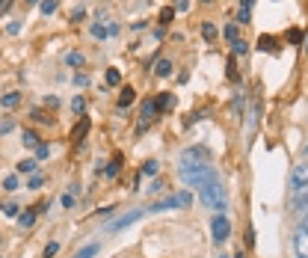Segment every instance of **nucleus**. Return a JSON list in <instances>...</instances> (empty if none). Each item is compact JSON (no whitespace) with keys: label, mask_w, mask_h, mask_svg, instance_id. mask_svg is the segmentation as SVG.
Here are the masks:
<instances>
[{"label":"nucleus","mask_w":308,"mask_h":258,"mask_svg":"<svg viewBox=\"0 0 308 258\" xmlns=\"http://www.w3.org/2000/svg\"><path fill=\"white\" fill-rule=\"evenodd\" d=\"M134 98H136L134 86H122V92H119V110H128L134 104Z\"/></svg>","instance_id":"12"},{"label":"nucleus","mask_w":308,"mask_h":258,"mask_svg":"<svg viewBox=\"0 0 308 258\" xmlns=\"http://www.w3.org/2000/svg\"><path fill=\"white\" fill-rule=\"evenodd\" d=\"M48 155H51V145H45V142H42V145L36 149V160H45Z\"/></svg>","instance_id":"33"},{"label":"nucleus","mask_w":308,"mask_h":258,"mask_svg":"<svg viewBox=\"0 0 308 258\" xmlns=\"http://www.w3.org/2000/svg\"><path fill=\"white\" fill-rule=\"evenodd\" d=\"M6 6H9V0H0V12H3Z\"/></svg>","instance_id":"50"},{"label":"nucleus","mask_w":308,"mask_h":258,"mask_svg":"<svg viewBox=\"0 0 308 258\" xmlns=\"http://www.w3.org/2000/svg\"><path fill=\"white\" fill-rule=\"evenodd\" d=\"M293 252H296V258H308V232L296 229V235H293Z\"/></svg>","instance_id":"7"},{"label":"nucleus","mask_w":308,"mask_h":258,"mask_svg":"<svg viewBox=\"0 0 308 258\" xmlns=\"http://www.w3.org/2000/svg\"><path fill=\"white\" fill-rule=\"evenodd\" d=\"M290 208H293V211H299V214H308V187L290 196Z\"/></svg>","instance_id":"8"},{"label":"nucleus","mask_w":308,"mask_h":258,"mask_svg":"<svg viewBox=\"0 0 308 258\" xmlns=\"http://www.w3.org/2000/svg\"><path fill=\"white\" fill-rule=\"evenodd\" d=\"M36 214H38L36 208H27L24 214H18V226H21V229H30V226L36 223Z\"/></svg>","instance_id":"14"},{"label":"nucleus","mask_w":308,"mask_h":258,"mask_svg":"<svg viewBox=\"0 0 308 258\" xmlns=\"http://www.w3.org/2000/svg\"><path fill=\"white\" fill-rule=\"evenodd\" d=\"M249 51V45L243 42V39H234V42H231V54H246Z\"/></svg>","instance_id":"29"},{"label":"nucleus","mask_w":308,"mask_h":258,"mask_svg":"<svg viewBox=\"0 0 308 258\" xmlns=\"http://www.w3.org/2000/svg\"><path fill=\"white\" fill-rule=\"evenodd\" d=\"M139 217H145V208H136V211H128L125 217H119V219H113L110 223V232H122V229H128V226H134Z\"/></svg>","instance_id":"6"},{"label":"nucleus","mask_w":308,"mask_h":258,"mask_svg":"<svg viewBox=\"0 0 308 258\" xmlns=\"http://www.w3.org/2000/svg\"><path fill=\"white\" fill-rule=\"evenodd\" d=\"M299 229H302V232H308V214H302V219H299Z\"/></svg>","instance_id":"48"},{"label":"nucleus","mask_w":308,"mask_h":258,"mask_svg":"<svg viewBox=\"0 0 308 258\" xmlns=\"http://www.w3.org/2000/svg\"><path fill=\"white\" fill-rule=\"evenodd\" d=\"M154 75H157V78H169L172 75V60H157V65H154Z\"/></svg>","instance_id":"15"},{"label":"nucleus","mask_w":308,"mask_h":258,"mask_svg":"<svg viewBox=\"0 0 308 258\" xmlns=\"http://www.w3.org/2000/svg\"><path fill=\"white\" fill-rule=\"evenodd\" d=\"M258 51H267V54H279V42H276V36H258Z\"/></svg>","instance_id":"10"},{"label":"nucleus","mask_w":308,"mask_h":258,"mask_svg":"<svg viewBox=\"0 0 308 258\" xmlns=\"http://www.w3.org/2000/svg\"><path fill=\"white\" fill-rule=\"evenodd\" d=\"M21 142H24V149H38V145H42V137H38L36 131H24Z\"/></svg>","instance_id":"13"},{"label":"nucleus","mask_w":308,"mask_h":258,"mask_svg":"<svg viewBox=\"0 0 308 258\" xmlns=\"http://www.w3.org/2000/svg\"><path fill=\"white\" fill-rule=\"evenodd\" d=\"M62 208H74V196H71V193L62 196Z\"/></svg>","instance_id":"42"},{"label":"nucleus","mask_w":308,"mask_h":258,"mask_svg":"<svg viewBox=\"0 0 308 258\" xmlns=\"http://www.w3.org/2000/svg\"><path fill=\"white\" fill-rule=\"evenodd\" d=\"M246 246H255V229H246Z\"/></svg>","instance_id":"43"},{"label":"nucleus","mask_w":308,"mask_h":258,"mask_svg":"<svg viewBox=\"0 0 308 258\" xmlns=\"http://www.w3.org/2000/svg\"><path fill=\"white\" fill-rule=\"evenodd\" d=\"M154 116H157V101L154 98H148V101H142V110H139V122H151Z\"/></svg>","instance_id":"9"},{"label":"nucleus","mask_w":308,"mask_h":258,"mask_svg":"<svg viewBox=\"0 0 308 258\" xmlns=\"http://www.w3.org/2000/svg\"><path fill=\"white\" fill-rule=\"evenodd\" d=\"M38 9H42V15H54V12L59 9V0H42Z\"/></svg>","instance_id":"19"},{"label":"nucleus","mask_w":308,"mask_h":258,"mask_svg":"<svg viewBox=\"0 0 308 258\" xmlns=\"http://www.w3.org/2000/svg\"><path fill=\"white\" fill-rule=\"evenodd\" d=\"M92 255H98V243H89V246H83L80 252L74 255V258H92Z\"/></svg>","instance_id":"24"},{"label":"nucleus","mask_w":308,"mask_h":258,"mask_svg":"<svg viewBox=\"0 0 308 258\" xmlns=\"http://www.w3.org/2000/svg\"><path fill=\"white\" fill-rule=\"evenodd\" d=\"M216 258H228V255H216Z\"/></svg>","instance_id":"53"},{"label":"nucleus","mask_w":308,"mask_h":258,"mask_svg":"<svg viewBox=\"0 0 308 258\" xmlns=\"http://www.w3.org/2000/svg\"><path fill=\"white\" fill-rule=\"evenodd\" d=\"M57 252H59V243H54V240H51V243L45 246V252H42V255H45V258H54Z\"/></svg>","instance_id":"35"},{"label":"nucleus","mask_w":308,"mask_h":258,"mask_svg":"<svg viewBox=\"0 0 308 258\" xmlns=\"http://www.w3.org/2000/svg\"><path fill=\"white\" fill-rule=\"evenodd\" d=\"M86 134H89V119H86V116H80L77 128L71 131V139H74V142H83V137H86Z\"/></svg>","instance_id":"11"},{"label":"nucleus","mask_w":308,"mask_h":258,"mask_svg":"<svg viewBox=\"0 0 308 258\" xmlns=\"http://www.w3.org/2000/svg\"><path fill=\"white\" fill-rule=\"evenodd\" d=\"M305 51H308V39H305Z\"/></svg>","instance_id":"54"},{"label":"nucleus","mask_w":308,"mask_h":258,"mask_svg":"<svg viewBox=\"0 0 308 258\" xmlns=\"http://www.w3.org/2000/svg\"><path fill=\"white\" fill-rule=\"evenodd\" d=\"M175 104V95H169V92H163L160 98H157V110H169Z\"/></svg>","instance_id":"21"},{"label":"nucleus","mask_w":308,"mask_h":258,"mask_svg":"<svg viewBox=\"0 0 308 258\" xmlns=\"http://www.w3.org/2000/svg\"><path fill=\"white\" fill-rule=\"evenodd\" d=\"M12 128H15V122H12V119H0V137H3V134H9Z\"/></svg>","instance_id":"36"},{"label":"nucleus","mask_w":308,"mask_h":258,"mask_svg":"<svg viewBox=\"0 0 308 258\" xmlns=\"http://www.w3.org/2000/svg\"><path fill=\"white\" fill-rule=\"evenodd\" d=\"M211 235H213L216 243L228 240V235H231V223H228V217H225V214H213V219H211Z\"/></svg>","instance_id":"4"},{"label":"nucleus","mask_w":308,"mask_h":258,"mask_svg":"<svg viewBox=\"0 0 308 258\" xmlns=\"http://www.w3.org/2000/svg\"><path fill=\"white\" fill-rule=\"evenodd\" d=\"M175 18V6H166V9H160V24H169Z\"/></svg>","instance_id":"32"},{"label":"nucleus","mask_w":308,"mask_h":258,"mask_svg":"<svg viewBox=\"0 0 308 258\" xmlns=\"http://www.w3.org/2000/svg\"><path fill=\"white\" fill-rule=\"evenodd\" d=\"M202 36H205L208 42H213V39H216V27H213L211 21H205V24H202Z\"/></svg>","instance_id":"23"},{"label":"nucleus","mask_w":308,"mask_h":258,"mask_svg":"<svg viewBox=\"0 0 308 258\" xmlns=\"http://www.w3.org/2000/svg\"><path fill=\"white\" fill-rule=\"evenodd\" d=\"M65 65H71V68H83V65H86V60H83V54L68 51V54H65Z\"/></svg>","instance_id":"16"},{"label":"nucleus","mask_w":308,"mask_h":258,"mask_svg":"<svg viewBox=\"0 0 308 258\" xmlns=\"http://www.w3.org/2000/svg\"><path fill=\"white\" fill-rule=\"evenodd\" d=\"M83 15H86V12H83V6H77V9L71 12V21H83Z\"/></svg>","instance_id":"40"},{"label":"nucleus","mask_w":308,"mask_h":258,"mask_svg":"<svg viewBox=\"0 0 308 258\" xmlns=\"http://www.w3.org/2000/svg\"><path fill=\"white\" fill-rule=\"evenodd\" d=\"M288 39H290L293 45H302V30H296V27H293V30L288 33Z\"/></svg>","instance_id":"37"},{"label":"nucleus","mask_w":308,"mask_h":258,"mask_svg":"<svg viewBox=\"0 0 308 258\" xmlns=\"http://www.w3.org/2000/svg\"><path fill=\"white\" fill-rule=\"evenodd\" d=\"M305 187H308V163H296L293 172H290V190L299 193Z\"/></svg>","instance_id":"5"},{"label":"nucleus","mask_w":308,"mask_h":258,"mask_svg":"<svg viewBox=\"0 0 308 258\" xmlns=\"http://www.w3.org/2000/svg\"><path fill=\"white\" fill-rule=\"evenodd\" d=\"M0 211H3V217H18V211H21V208H18L15 202H6L3 208H0Z\"/></svg>","instance_id":"31"},{"label":"nucleus","mask_w":308,"mask_h":258,"mask_svg":"<svg viewBox=\"0 0 308 258\" xmlns=\"http://www.w3.org/2000/svg\"><path fill=\"white\" fill-rule=\"evenodd\" d=\"M237 21H240V24H249V9H243V6H240V12H237Z\"/></svg>","instance_id":"39"},{"label":"nucleus","mask_w":308,"mask_h":258,"mask_svg":"<svg viewBox=\"0 0 308 258\" xmlns=\"http://www.w3.org/2000/svg\"><path fill=\"white\" fill-rule=\"evenodd\" d=\"M240 6H243V9H249V6H252V0H240Z\"/></svg>","instance_id":"49"},{"label":"nucleus","mask_w":308,"mask_h":258,"mask_svg":"<svg viewBox=\"0 0 308 258\" xmlns=\"http://www.w3.org/2000/svg\"><path fill=\"white\" fill-rule=\"evenodd\" d=\"M119 166H122V155H116V158L110 160V166L104 169V172H107V178H116V175H119Z\"/></svg>","instance_id":"20"},{"label":"nucleus","mask_w":308,"mask_h":258,"mask_svg":"<svg viewBox=\"0 0 308 258\" xmlns=\"http://www.w3.org/2000/svg\"><path fill=\"white\" fill-rule=\"evenodd\" d=\"M71 110H74L77 116H83V110H86V101H83L80 95H74V98H71Z\"/></svg>","instance_id":"22"},{"label":"nucleus","mask_w":308,"mask_h":258,"mask_svg":"<svg viewBox=\"0 0 308 258\" xmlns=\"http://www.w3.org/2000/svg\"><path fill=\"white\" fill-rule=\"evenodd\" d=\"M74 83H77V86H86L89 78H86V75H74Z\"/></svg>","instance_id":"44"},{"label":"nucleus","mask_w":308,"mask_h":258,"mask_svg":"<svg viewBox=\"0 0 308 258\" xmlns=\"http://www.w3.org/2000/svg\"><path fill=\"white\" fill-rule=\"evenodd\" d=\"M192 202V193H178V196H166V199H160V202H154L151 208H145V211H151V214H160V211H172V208H187Z\"/></svg>","instance_id":"3"},{"label":"nucleus","mask_w":308,"mask_h":258,"mask_svg":"<svg viewBox=\"0 0 308 258\" xmlns=\"http://www.w3.org/2000/svg\"><path fill=\"white\" fill-rule=\"evenodd\" d=\"M199 199L208 205V208H219V205H225V190L219 187V181H208V184H202L199 187Z\"/></svg>","instance_id":"2"},{"label":"nucleus","mask_w":308,"mask_h":258,"mask_svg":"<svg viewBox=\"0 0 308 258\" xmlns=\"http://www.w3.org/2000/svg\"><path fill=\"white\" fill-rule=\"evenodd\" d=\"M36 166H38V160H36V158H24V160H18V163H15V169H18V172H27V175H30V172H36Z\"/></svg>","instance_id":"17"},{"label":"nucleus","mask_w":308,"mask_h":258,"mask_svg":"<svg viewBox=\"0 0 308 258\" xmlns=\"http://www.w3.org/2000/svg\"><path fill=\"white\" fill-rule=\"evenodd\" d=\"M3 190H6V193H15V190H18V178H15V175L3 178Z\"/></svg>","instance_id":"28"},{"label":"nucleus","mask_w":308,"mask_h":258,"mask_svg":"<svg viewBox=\"0 0 308 258\" xmlns=\"http://www.w3.org/2000/svg\"><path fill=\"white\" fill-rule=\"evenodd\" d=\"M33 119H36V122H42V125H54V116H45L42 110H33Z\"/></svg>","instance_id":"30"},{"label":"nucleus","mask_w":308,"mask_h":258,"mask_svg":"<svg viewBox=\"0 0 308 258\" xmlns=\"http://www.w3.org/2000/svg\"><path fill=\"white\" fill-rule=\"evenodd\" d=\"M160 190H163V181H154L151 187H148V193H160Z\"/></svg>","instance_id":"45"},{"label":"nucleus","mask_w":308,"mask_h":258,"mask_svg":"<svg viewBox=\"0 0 308 258\" xmlns=\"http://www.w3.org/2000/svg\"><path fill=\"white\" fill-rule=\"evenodd\" d=\"M0 104H3L6 110H12V107H18V104H21V92H6L3 98H0Z\"/></svg>","instance_id":"18"},{"label":"nucleus","mask_w":308,"mask_h":258,"mask_svg":"<svg viewBox=\"0 0 308 258\" xmlns=\"http://www.w3.org/2000/svg\"><path fill=\"white\" fill-rule=\"evenodd\" d=\"M89 33H92V36H95V39H107V36H110V33H107V27H104V24H92V27H89Z\"/></svg>","instance_id":"26"},{"label":"nucleus","mask_w":308,"mask_h":258,"mask_svg":"<svg viewBox=\"0 0 308 258\" xmlns=\"http://www.w3.org/2000/svg\"><path fill=\"white\" fill-rule=\"evenodd\" d=\"M225 39H228V42L237 39V24H228V27H225Z\"/></svg>","instance_id":"38"},{"label":"nucleus","mask_w":308,"mask_h":258,"mask_svg":"<svg viewBox=\"0 0 308 258\" xmlns=\"http://www.w3.org/2000/svg\"><path fill=\"white\" fill-rule=\"evenodd\" d=\"M119 80H122L119 68H107V83H110V86H119Z\"/></svg>","instance_id":"25"},{"label":"nucleus","mask_w":308,"mask_h":258,"mask_svg":"<svg viewBox=\"0 0 308 258\" xmlns=\"http://www.w3.org/2000/svg\"><path fill=\"white\" fill-rule=\"evenodd\" d=\"M6 30H9V33H12V36H18V33H21V24H18V21H12V24H9V27H6Z\"/></svg>","instance_id":"46"},{"label":"nucleus","mask_w":308,"mask_h":258,"mask_svg":"<svg viewBox=\"0 0 308 258\" xmlns=\"http://www.w3.org/2000/svg\"><path fill=\"white\" fill-rule=\"evenodd\" d=\"M45 104H48V107H57V104H59V98H57V95H48V98H45Z\"/></svg>","instance_id":"47"},{"label":"nucleus","mask_w":308,"mask_h":258,"mask_svg":"<svg viewBox=\"0 0 308 258\" xmlns=\"http://www.w3.org/2000/svg\"><path fill=\"white\" fill-rule=\"evenodd\" d=\"M42 184H45V178H42V175H33V178L27 181V187H30V190H38Z\"/></svg>","instance_id":"34"},{"label":"nucleus","mask_w":308,"mask_h":258,"mask_svg":"<svg viewBox=\"0 0 308 258\" xmlns=\"http://www.w3.org/2000/svg\"><path fill=\"white\" fill-rule=\"evenodd\" d=\"M157 169H160L157 160H148V163H142V172L139 175H157Z\"/></svg>","instance_id":"27"},{"label":"nucleus","mask_w":308,"mask_h":258,"mask_svg":"<svg viewBox=\"0 0 308 258\" xmlns=\"http://www.w3.org/2000/svg\"><path fill=\"white\" fill-rule=\"evenodd\" d=\"M202 3H213V0H202Z\"/></svg>","instance_id":"52"},{"label":"nucleus","mask_w":308,"mask_h":258,"mask_svg":"<svg viewBox=\"0 0 308 258\" xmlns=\"http://www.w3.org/2000/svg\"><path fill=\"white\" fill-rule=\"evenodd\" d=\"M175 9H178V12H187V9H190V0H175Z\"/></svg>","instance_id":"41"},{"label":"nucleus","mask_w":308,"mask_h":258,"mask_svg":"<svg viewBox=\"0 0 308 258\" xmlns=\"http://www.w3.org/2000/svg\"><path fill=\"white\" fill-rule=\"evenodd\" d=\"M178 175H181V181L187 184V187H202V184H208V181H219L216 169L211 163H202V160H192V163L184 160Z\"/></svg>","instance_id":"1"},{"label":"nucleus","mask_w":308,"mask_h":258,"mask_svg":"<svg viewBox=\"0 0 308 258\" xmlns=\"http://www.w3.org/2000/svg\"><path fill=\"white\" fill-rule=\"evenodd\" d=\"M27 3H30V6H36V3H42V0H27Z\"/></svg>","instance_id":"51"}]
</instances>
